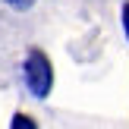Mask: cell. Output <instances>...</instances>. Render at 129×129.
Instances as JSON below:
<instances>
[{
    "instance_id": "2",
    "label": "cell",
    "mask_w": 129,
    "mask_h": 129,
    "mask_svg": "<svg viewBox=\"0 0 129 129\" xmlns=\"http://www.w3.org/2000/svg\"><path fill=\"white\" fill-rule=\"evenodd\" d=\"M6 3H10V6H16V10H28V6H31V0H6Z\"/></svg>"
},
{
    "instance_id": "3",
    "label": "cell",
    "mask_w": 129,
    "mask_h": 129,
    "mask_svg": "<svg viewBox=\"0 0 129 129\" xmlns=\"http://www.w3.org/2000/svg\"><path fill=\"white\" fill-rule=\"evenodd\" d=\"M123 28H126V35H129V3L123 6Z\"/></svg>"
},
{
    "instance_id": "4",
    "label": "cell",
    "mask_w": 129,
    "mask_h": 129,
    "mask_svg": "<svg viewBox=\"0 0 129 129\" xmlns=\"http://www.w3.org/2000/svg\"><path fill=\"white\" fill-rule=\"evenodd\" d=\"M13 123H16V126H35V123H31V120H25V117H16V120H13Z\"/></svg>"
},
{
    "instance_id": "1",
    "label": "cell",
    "mask_w": 129,
    "mask_h": 129,
    "mask_svg": "<svg viewBox=\"0 0 129 129\" xmlns=\"http://www.w3.org/2000/svg\"><path fill=\"white\" fill-rule=\"evenodd\" d=\"M25 82H28L31 94L35 98H44L50 91V82H54V73H50V63L41 50H31L28 60H25Z\"/></svg>"
}]
</instances>
